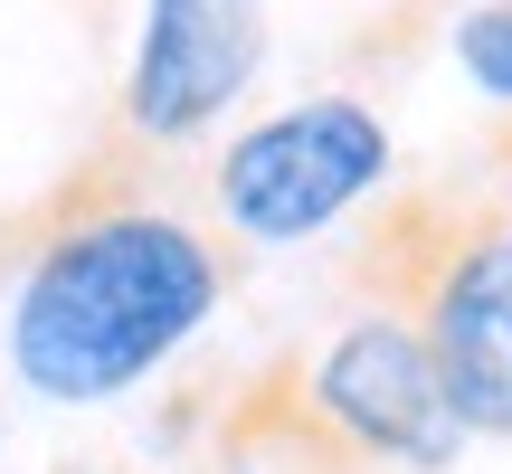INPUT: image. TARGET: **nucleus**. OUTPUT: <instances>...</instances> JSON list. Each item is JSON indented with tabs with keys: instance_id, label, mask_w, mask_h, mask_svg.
Listing matches in <instances>:
<instances>
[{
	"instance_id": "423d86ee",
	"label": "nucleus",
	"mask_w": 512,
	"mask_h": 474,
	"mask_svg": "<svg viewBox=\"0 0 512 474\" xmlns=\"http://www.w3.org/2000/svg\"><path fill=\"white\" fill-rule=\"evenodd\" d=\"M456 67L475 76L494 105H512V0H484V10L456 19Z\"/></svg>"
},
{
	"instance_id": "20e7f679",
	"label": "nucleus",
	"mask_w": 512,
	"mask_h": 474,
	"mask_svg": "<svg viewBox=\"0 0 512 474\" xmlns=\"http://www.w3.org/2000/svg\"><path fill=\"white\" fill-rule=\"evenodd\" d=\"M256 67H266V0H143L114 114L143 152H181L238 114Z\"/></svg>"
},
{
	"instance_id": "f03ea898",
	"label": "nucleus",
	"mask_w": 512,
	"mask_h": 474,
	"mask_svg": "<svg viewBox=\"0 0 512 474\" xmlns=\"http://www.w3.org/2000/svg\"><path fill=\"white\" fill-rule=\"evenodd\" d=\"M389 162H399L389 152V124L361 95H304V105L247 124L209 162V209L247 247H304V237L342 228L389 181Z\"/></svg>"
},
{
	"instance_id": "39448f33",
	"label": "nucleus",
	"mask_w": 512,
	"mask_h": 474,
	"mask_svg": "<svg viewBox=\"0 0 512 474\" xmlns=\"http://www.w3.org/2000/svg\"><path fill=\"white\" fill-rule=\"evenodd\" d=\"M408 313L465 437H512V228L484 219L408 275Z\"/></svg>"
},
{
	"instance_id": "f257e3e1",
	"label": "nucleus",
	"mask_w": 512,
	"mask_h": 474,
	"mask_svg": "<svg viewBox=\"0 0 512 474\" xmlns=\"http://www.w3.org/2000/svg\"><path fill=\"white\" fill-rule=\"evenodd\" d=\"M219 294H228L219 237L162 200L114 190V200H76L48 219L0 304V351L29 399L105 408L143 389L171 351L200 342Z\"/></svg>"
},
{
	"instance_id": "7ed1b4c3",
	"label": "nucleus",
	"mask_w": 512,
	"mask_h": 474,
	"mask_svg": "<svg viewBox=\"0 0 512 474\" xmlns=\"http://www.w3.org/2000/svg\"><path fill=\"white\" fill-rule=\"evenodd\" d=\"M294 399L323 427V446H342V456L399 465V474H446L465 456V418H456V399H446L408 313H351L304 361Z\"/></svg>"
}]
</instances>
